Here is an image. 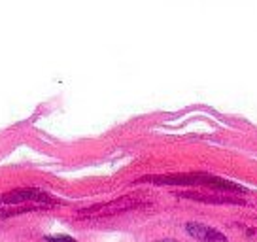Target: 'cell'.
Returning a JSON list of instances; mask_svg holds the SVG:
<instances>
[{"label": "cell", "mask_w": 257, "mask_h": 242, "mask_svg": "<svg viewBox=\"0 0 257 242\" xmlns=\"http://www.w3.org/2000/svg\"><path fill=\"white\" fill-rule=\"evenodd\" d=\"M186 233L200 242H227V237L221 231L210 227V225H204V223H197V221L186 223Z\"/></svg>", "instance_id": "cell-1"}, {"label": "cell", "mask_w": 257, "mask_h": 242, "mask_svg": "<svg viewBox=\"0 0 257 242\" xmlns=\"http://www.w3.org/2000/svg\"><path fill=\"white\" fill-rule=\"evenodd\" d=\"M25 200H47V195L40 189H15L0 197V202H25Z\"/></svg>", "instance_id": "cell-2"}, {"label": "cell", "mask_w": 257, "mask_h": 242, "mask_svg": "<svg viewBox=\"0 0 257 242\" xmlns=\"http://www.w3.org/2000/svg\"><path fill=\"white\" fill-rule=\"evenodd\" d=\"M47 242H76V239L66 237V235H57V237H45Z\"/></svg>", "instance_id": "cell-3"}, {"label": "cell", "mask_w": 257, "mask_h": 242, "mask_svg": "<svg viewBox=\"0 0 257 242\" xmlns=\"http://www.w3.org/2000/svg\"><path fill=\"white\" fill-rule=\"evenodd\" d=\"M157 242H178V241H172V239H163V241H157Z\"/></svg>", "instance_id": "cell-4"}]
</instances>
